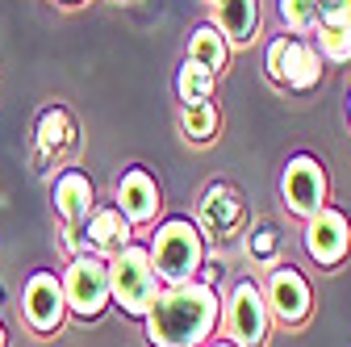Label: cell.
Returning a JSON list of instances; mask_svg holds the SVG:
<instances>
[{
	"label": "cell",
	"instance_id": "obj_11",
	"mask_svg": "<svg viewBox=\"0 0 351 347\" xmlns=\"http://www.w3.org/2000/svg\"><path fill=\"white\" fill-rule=\"evenodd\" d=\"M159 184L151 180V171L143 167H130L125 176L117 180V209L130 218V226H143V222H155L159 213Z\"/></svg>",
	"mask_w": 351,
	"mask_h": 347
},
{
	"label": "cell",
	"instance_id": "obj_7",
	"mask_svg": "<svg viewBox=\"0 0 351 347\" xmlns=\"http://www.w3.org/2000/svg\"><path fill=\"white\" fill-rule=\"evenodd\" d=\"M305 251H310L314 264L335 268L339 259L351 251V222H347V213H339L330 205L314 209L310 218H305Z\"/></svg>",
	"mask_w": 351,
	"mask_h": 347
},
{
	"label": "cell",
	"instance_id": "obj_26",
	"mask_svg": "<svg viewBox=\"0 0 351 347\" xmlns=\"http://www.w3.org/2000/svg\"><path fill=\"white\" fill-rule=\"evenodd\" d=\"M347 113H351V101H347Z\"/></svg>",
	"mask_w": 351,
	"mask_h": 347
},
{
	"label": "cell",
	"instance_id": "obj_3",
	"mask_svg": "<svg viewBox=\"0 0 351 347\" xmlns=\"http://www.w3.org/2000/svg\"><path fill=\"white\" fill-rule=\"evenodd\" d=\"M155 268H151V251L138 243H125L117 255H109V301H117L121 314L130 318H147L151 301H155Z\"/></svg>",
	"mask_w": 351,
	"mask_h": 347
},
{
	"label": "cell",
	"instance_id": "obj_8",
	"mask_svg": "<svg viewBox=\"0 0 351 347\" xmlns=\"http://www.w3.org/2000/svg\"><path fill=\"white\" fill-rule=\"evenodd\" d=\"M268 301H263V289L243 280L230 293V343L234 347H263L268 339Z\"/></svg>",
	"mask_w": 351,
	"mask_h": 347
},
{
	"label": "cell",
	"instance_id": "obj_22",
	"mask_svg": "<svg viewBox=\"0 0 351 347\" xmlns=\"http://www.w3.org/2000/svg\"><path fill=\"white\" fill-rule=\"evenodd\" d=\"M276 230L268 226V222H263V226H255L251 230V239H247V247H251V255L259 259V264H272V259H276Z\"/></svg>",
	"mask_w": 351,
	"mask_h": 347
},
{
	"label": "cell",
	"instance_id": "obj_14",
	"mask_svg": "<svg viewBox=\"0 0 351 347\" xmlns=\"http://www.w3.org/2000/svg\"><path fill=\"white\" fill-rule=\"evenodd\" d=\"M88 243H93V251H105V255H117L125 243H130V218L113 205V209H97V213H88Z\"/></svg>",
	"mask_w": 351,
	"mask_h": 347
},
{
	"label": "cell",
	"instance_id": "obj_25",
	"mask_svg": "<svg viewBox=\"0 0 351 347\" xmlns=\"http://www.w3.org/2000/svg\"><path fill=\"white\" fill-rule=\"evenodd\" d=\"M213 347H234V343H213Z\"/></svg>",
	"mask_w": 351,
	"mask_h": 347
},
{
	"label": "cell",
	"instance_id": "obj_21",
	"mask_svg": "<svg viewBox=\"0 0 351 347\" xmlns=\"http://www.w3.org/2000/svg\"><path fill=\"white\" fill-rule=\"evenodd\" d=\"M38 134H42V147H63V143H67V113H63V109L42 113Z\"/></svg>",
	"mask_w": 351,
	"mask_h": 347
},
{
	"label": "cell",
	"instance_id": "obj_27",
	"mask_svg": "<svg viewBox=\"0 0 351 347\" xmlns=\"http://www.w3.org/2000/svg\"><path fill=\"white\" fill-rule=\"evenodd\" d=\"M67 5H75V0H67Z\"/></svg>",
	"mask_w": 351,
	"mask_h": 347
},
{
	"label": "cell",
	"instance_id": "obj_24",
	"mask_svg": "<svg viewBox=\"0 0 351 347\" xmlns=\"http://www.w3.org/2000/svg\"><path fill=\"white\" fill-rule=\"evenodd\" d=\"M0 347H5V326H0Z\"/></svg>",
	"mask_w": 351,
	"mask_h": 347
},
{
	"label": "cell",
	"instance_id": "obj_4",
	"mask_svg": "<svg viewBox=\"0 0 351 347\" xmlns=\"http://www.w3.org/2000/svg\"><path fill=\"white\" fill-rule=\"evenodd\" d=\"M63 301L80 318H101L109 306V264L97 255H75L63 276Z\"/></svg>",
	"mask_w": 351,
	"mask_h": 347
},
{
	"label": "cell",
	"instance_id": "obj_17",
	"mask_svg": "<svg viewBox=\"0 0 351 347\" xmlns=\"http://www.w3.org/2000/svg\"><path fill=\"white\" fill-rule=\"evenodd\" d=\"M176 93H180L184 105L209 101V93H213V71L201 67V63H193V59H184V67L176 71Z\"/></svg>",
	"mask_w": 351,
	"mask_h": 347
},
{
	"label": "cell",
	"instance_id": "obj_1",
	"mask_svg": "<svg viewBox=\"0 0 351 347\" xmlns=\"http://www.w3.org/2000/svg\"><path fill=\"white\" fill-rule=\"evenodd\" d=\"M217 314H222V301L205 280L167 285L147 310V339L151 347H201L209 343Z\"/></svg>",
	"mask_w": 351,
	"mask_h": 347
},
{
	"label": "cell",
	"instance_id": "obj_10",
	"mask_svg": "<svg viewBox=\"0 0 351 347\" xmlns=\"http://www.w3.org/2000/svg\"><path fill=\"white\" fill-rule=\"evenodd\" d=\"M25 322L38 331V335H51L59 331L63 314H67V301H63V280L51 276V272H34L25 280Z\"/></svg>",
	"mask_w": 351,
	"mask_h": 347
},
{
	"label": "cell",
	"instance_id": "obj_12",
	"mask_svg": "<svg viewBox=\"0 0 351 347\" xmlns=\"http://www.w3.org/2000/svg\"><path fill=\"white\" fill-rule=\"evenodd\" d=\"M88 209H93V180L84 176V171H63L55 180V213L67 222V226H80L88 218Z\"/></svg>",
	"mask_w": 351,
	"mask_h": 347
},
{
	"label": "cell",
	"instance_id": "obj_9",
	"mask_svg": "<svg viewBox=\"0 0 351 347\" xmlns=\"http://www.w3.org/2000/svg\"><path fill=\"white\" fill-rule=\"evenodd\" d=\"M263 301H268V314H276L280 322L297 326V322L310 318L314 293H310V280H305L293 264H280V268H272V276H268Z\"/></svg>",
	"mask_w": 351,
	"mask_h": 347
},
{
	"label": "cell",
	"instance_id": "obj_13",
	"mask_svg": "<svg viewBox=\"0 0 351 347\" xmlns=\"http://www.w3.org/2000/svg\"><path fill=\"white\" fill-rule=\"evenodd\" d=\"M243 222V201H239V193L234 189H226V184H213L209 193H205V201H201V226L209 230V235H230L234 226Z\"/></svg>",
	"mask_w": 351,
	"mask_h": 347
},
{
	"label": "cell",
	"instance_id": "obj_5",
	"mask_svg": "<svg viewBox=\"0 0 351 347\" xmlns=\"http://www.w3.org/2000/svg\"><path fill=\"white\" fill-rule=\"evenodd\" d=\"M268 71L276 84H285V88L293 93H310L314 84L322 80V55L310 47V42L301 38H276L268 47Z\"/></svg>",
	"mask_w": 351,
	"mask_h": 347
},
{
	"label": "cell",
	"instance_id": "obj_6",
	"mask_svg": "<svg viewBox=\"0 0 351 347\" xmlns=\"http://www.w3.org/2000/svg\"><path fill=\"white\" fill-rule=\"evenodd\" d=\"M280 197L289 205V213L310 218L314 209L326 205V171L314 155H293L280 171Z\"/></svg>",
	"mask_w": 351,
	"mask_h": 347
},
{
	"label": "cell",
	"instance_id": "obj_20",
	"mask_svg": "<svg viewBox=\"0 0 351 347\" xmlns=\"http://www.w3.org/2000/svg\"><path fill=\"white\" fill-rule=\"evenodd\" d=\"M280 17L293 34H310L318 25V0H280Z\"/></svg>",
	"mask_w": 351,
	"mask_h": 347
},
{
	"label": "cell",
	"instance_id": "obj_19",
	"mask_svg": "<svg viewBox=\"0 0 351 347\" xmlns=\"http://www.w3.org/2000/svg\"><path fill=\"white\" fill-rule=\"evenodd\" d=\"M180 125H184V134H189L193 143H209V139L217 134V109H213L209 101L184 105V113H180Z\"/></svg>",
	"mask_w": 351,
	"mask_h": 347
},
{
	"label": "cell",
	"instance_id": "obj_15",
	"mask_svg": "<svg viewBox=\"0 0 351 347\" xmlns=\"http://www.w3.org/2000/svg\"><path fill=\"white\" fill-rule=\"evenodd\" d=\"M213 17L226 42H251L259 25V0H213Z\"/></svg>",
	"mask_w": 351,
	"mask_h": 347
},
{
	"label": "cell",
	"instance_id": "obj_18",
	"mask_svg": "<svg viewBox=\"0 0 351 347\" xmlns=\"http://www.w3.org/2000/svg\"><path fill=\"white\" fill-rule=\"evenodd\" d=\"M314 34H318V55H326L330 63H347L351 59V21L314 25Z\"/></svg>",
	"mask_w": 351,
	"mask_h": 347
},
{
	"label": "cell",
	"instance_id": "obj_23",
	"mask_svg": "<svg viewBox=\"0 0 351 347\" xmlns=\"http://www.w3.org/2000/svg\"><path fill=\"white\" fill-rule=\"evenodd\" d=\"M318 21H322V25L351 21V0H318Z\"/></svg>",
	"mask_w": 351,
	"mask_h": 347
},
{
	"label": "cell",
	"instance_id": "obj_2",
	"mask_svg": "<svg viewBox=\"0 0 351 347\" xmlns=\"http://www.w3.org/2000/svg\"><path fill=\"white\" fill-rule=\"evenodd\" d=\"M147 251H151L155 280H163V285L197 280V272L205 264V239H201V230L189 218H167L155 230V243Z\"/></svg>",
	"mask_w": 351,
	"mask_h": 347
},
{
	"label": "cell",
	"instance_id": "obj_16",
	"mask_svg": "<svg viewBox=\"0 0 351 347\" xmlns=\"http://www.w3.org/2000/svg\"><path fill=\"white\" fill-rule=\"evenodd\" d=\"M226 55H230V47H226V38H222L217 25H201L193 34V42H189V59L201 63V67H209V71H222Z\"/></svg>",
	"mask_w": 351,
	"mask_h": 347
}]
</instances>
